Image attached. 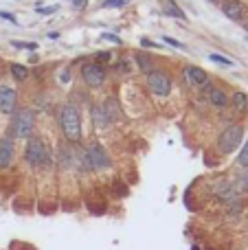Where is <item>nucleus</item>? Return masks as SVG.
Instances as JSON below:
<instances>
[{
  "label": "nucleus",
  "mask_w": 248,
  "mask_h": 250,
  "mask_svg": "<svg viewBox=\"0 0 248 250\" xmlns=\"http://www.w3.org/2000/svg\"><path fill=\"white\" fill-rule=\"evenodd\" d=\"M60 125L68 143L77 145L82 141V119H79V110L73 104H64L60 112Z\"/></svg>",
  "instance_id": "nucleus-1"
},
{
  "label": "nucleus",
  "mask_w": 248,
  "mask_h": 250,
  "mask_svg": "<svg viewBox=\"0 0 248 250\" xmlns=\"http://www.w3.org/2000/svg\"><path fill=\"white\" fill-rule=\"evenodd\" d=\"M24 160L31 167H46V165H51V151H48L46 143L40 136H29V143H26V149H24Z\"/></svg>",
  "instance_id": "nucleus-2"
},
{
  "label": "nucleus",
  "mask_w": 248,
  "mask_h": 250,
  "mask_svg": "<svg viewBox=\"0 0 248 250\" xmlns=\"http://www.w3.org/2000/svg\"><path fill=\"white\" fill-rule=\"evenodd\" d=\"M35 127V112L33 110H20V112L13 114V121L11 127H9V136H16V138H29L33 134Z\"/></svg>",
  "instance_id": "nucleus-3"
},
{
  "label": "nucleus",
  "mask_w": 248,
  "mask_h": 250,
  "mask_svg": "<svg viewBox=\"0 0 248 250\" xmlns=\"http://www.w3.org/2000/svg\"><path fill=\"white\" fill-rule=\"evenodd\" d=\"M242 141H244V127H242V125H231V127H227L220 134L218 149L222 151V154H233V151L242 145Z\"/></svg>",
  "instance_id": "nucleus-4"
},
{
  "label": "nucleus",
  "mask_w": 248,
  "mask_h": 250,
  "mask_svg": "<svg viewBox=\"0 0 248 250\" xmlns=\"http://www.w3.org/2000/svg\"><path fill=\"white\" fill-rule=\"evenodd\" d=\"M147 88L154 92L156 97H167L171 90V79L165 70L154 68L152 73H147Z\"/></svg>",
  "instance_id": "nucleus-5"
},
{
  "label": "nucleus",
  "mask_w": 248,
  "mask_h": 250,
  "mask_svg": "<svg viewBox=\"0 0 248 250\" xmlns=\"http://www.w3.org/2000/svg\"><path fill=\"white\" fill-rule=\"evenodd\" d=\"M86 158H88V163H90L92 171H101V169H108L110 165H112L108 151L95 141H92L90 145H86Z\"/></svg>",
  "instance_id": "nucleus-6"
},
{
  "label": "nucleus",
  "mask_w": 248,
  "mask_h": 250,
  "mask_svg": "<svg viewBox=\"0 0 248 250\" xmlns=\"http://www.w3.org/2000/svg\"><path fill=\"white\" fill-rule=\"evenodd\" d=\"M82 79L86 86L90 88H99L105 82V66L97 64V62H88L82 66Z\"/></svg>",
  "instance_id": "nucleus-7"
},
{
  "label": "nucleus",
  "mask_w": 248,
  "mask_h": 250,
  "mask_svg": "<svg viewBox=\"0 0 248 250\" xmlns=\"http://www.w3.org/2000/svg\"><path fill=\"white\" fill-rule=\"evenodd\" d=\"M222 13L228 18V20L244 22V18H246V4L242 2V0H224V2H222Z\"/></svg>",
  "instance_id": "nucleus-8"
},
{
  "label": "nucleus",
  "mask_w": 248,
  "mask_h": 250,
  "mask_svg": "<svg viewBox=\"0 0 248 250\" xmlns=\"http://www.w3.org/2000/svg\"><path fill=\"white\" fill-rule=\"evenodd\" d=\"M18 105V95L13 88L0 86V112L2 114H13Z\"/></svg>",
  "instance_id": "nucleus-9"
},
{
  "label": "nucleus",
  "mask_w": 248,
  "mask_h": 250,
  "mask_svg": "<svg viewBox=\"0 0 248 250\" xmlns=\"http://www.w3.org/2000/svg\"><path fill=\"white\" fill-rule=\"evenodd\" d=\"M185 77H187L189 86H198V88H205V90L211 86L209 75L202 68H198V66H187V68H185Z\"/></svg>",
  "instance_id": "nucleus-10"
},
{
  "label": "nucleus",
  "mask_w": 248,
  "mask_h": 250,
  "mask_svg": "<svg viewBox=\"0 0 248 250\" xmlns=\"http://www.w3.org/2000/svg\"><path fill=\"white\" fill-rule=\"evenodd\" d=\"M215 195H218V200H222L224 204H231V202H235V200H240V189H237V185H233V182H220V185L215 187Z\"/></svg>",
  "instance_id": "nucleus-11"
},
{
  "label": "nucleus",
  "mask_w": 248,
  "mask_h": 250,
  "mask_svg": "<svg viewBox=\"0 0 248 250\" xmlns=\"http://www.w3.org/2000/svg\"><path fill=\"white\" fill-rule=\"evenodd\" d=\"M13 160V138L4 134L0 138V169H7Z\"/></svg>",
  "instance_id": "nucleus-12"
},
{
  "label": "nucleus",
  "mask_w": 248,
  "mask_h": 250,
  "mask_svg": "<svg viewBox=\"0 0 248 250\" xmlns=\"http://www.w3.org/2000/svg\"><path fill=\"white\" fill-rule=\"evenodd\" d=\"M209 104L213 105V108H218V110H222V108H227L231 101H228V97H227V92L222 90V88H209Z\"/></svg>",
  "instance_id": "nucleus-13"
},
{
  "label": "nucleus",
  "mask_w": 248,
  "mask_h": 250,
  "mask_svg": "<svg viewBox=\"0 0 248 250\" xmlns=\"http://www.w3.org/2000/svg\"><path fill=\"white\" fill-rule=\"evenodd\" d=\"M101 112H103V117H105V121H108V125L114 123L119 117H121L119 104H117V101H112V99H105L103 101V105H101Z\"/></svg>",
  "instance_id": "nucleus-14"
},
{
  "label": "nucleus",
  "mask_w": 248,
  "mask_h": 250,
  "mask_svg": "<svg viewBox=\"0 0 248 250\" xmlns=\"http://www.w3.org/2000/svg\"><path fill=\"white\" fill-rule=\"evenodd\" d=\"M134 60H136V66H139L143 73H152V70H154V60L145 51L143 53H136Z\"/></svg>",
  "instance_id": "nucleus-15"
},
{
  "label": "nucleus",
  "mask_w": 248,
  "mask_h": 250,
  "mask_svg": "<svg viewBox=\"0 0 248 250\" xmlns=\"http://www.w3.org/2000/svg\"><path fill=\"white\" fill-rule=\"evenodd\" d=\"M231 105L235 112H246L248 110V95L246 92H235L231 99Z\"/></svg>",
  "instance_id": "nucleus-16"
},
{
  "label": "nucleus",
  "mask_w": 248,
  "mask_h": 250,
  "mask_svg": "<svg viewBox=\"0 0 248 250\" xmlns=\"http://www.w3.org/2000/svg\"><path fill=\"white\" fill-rule=\"evenodd\" d=\"M165 16H171V18H178V20H187L185 11L174 2V0H167L165 2Z\"/></svg>",
  "instance_id": "nucleus-17"
},
{
  "label": "nucleus",
  "mask_w": 248,
  "mask_h": 250,
  "mask_svg": "<svg viewBox=\"0 0 248 250\" xmlns=\"http://www.w3.org/2000/svg\"><path fill=\"white\" fill-rule=\"evenodd\" d=\"M11 75L16 82H24V79L29 77V68H26L24 64H11Z\"/></svg>",
  "instance_id": "nucleus-18"
},
{
  "label": "nucleus",
  "mask_w": 248,
  "mask_h": 250,
  "mask_svg": "<svg viewBox=\"0 0 248 250\" xmlns=\"http://www.w3.org/2000/svg\"><path fill=\"white\" fill-rule=\"evenodd\" d=\"M92 119H95L97 127H108V121H105V117H103V112H101L99 105H95V108H92Z\"/></svg>",
  "instance_id": "nucleus-19"
},
{
  "label": "nucleus",
  "mask_w": 248,
  "mask_h": 250,
  "mask_svg": "<svg viewBox=\"0 0 248 250\" xmlns=\"http://www.w3.org/2000/svg\"><path fill=\"white\" fill-rule=\"evenodd\" d=\"M110 60H112V53H110V51H101V53H97L95 60H92V62H97V64L103 66V64H108Z\"/></svg>",
  "instance_id": "nucleus-20"
},
{
  "label": "nucleus",
  "mask_w": 248,
  "mask_h": 250,
  "mask_svg": "<svg viewBox=\"0 0 248 250\" xmlns=\"http://www.w3.org/2000/svg\"><path fill=\"white\" fill-rule=\"evenodd\" d=\"M125 4H127V0H103L105 9H121V7H125Z\"/></svg>",
  "instance_id": "nucleus-21"
},
{
  "label": "nucleus",
  "mask_w": 248,
  "mask_h": 250,
  "mask_svg": "<svg viewBox=\"0 0 248 250\" xmlns=\"http://www.w3.org/2000/svg\"><path fill=\"white\" fill-rule=\"evenodd\" d=\"M237 165H240V167H248V141H246L244 149L240 151V156H237Z\"/></svg>",
  "instance_id": "nucleus-22"
},
{
  "label": "nucleus",
  "mask_w": 248,
  "mask_h": 250,
  "mask_svg": "<svg viewBox=\"0 0 248 250\" xmlns=\"http://www.w3.org/2000/svg\"><path fill=\"white\" fill-rule=\"evenodd\" d=\"M211 62H215V64H222V66H233V62L228 60V57H222V55H215V53H211L209 55Z\"/></svg>",
  "instance_id": "nucleus-23"
},
{
  "label": "nucleus",
  "mask_w": 248,
  "mask_h": 250,
  "mask_svg": "<svg viewBox=\"0 0 248 250\" xmlns=\"http://www.w3.org/2000/svg\"><path fill=\"white\" fill-rule=\"evenodd\" d=\"M11 46L13 48H29V51H33V48H38V44L35 42H18V40H13Z\"/></svg>",
  "instance_id": "nucleus-24"
},
{
  "label": "nucleus",
  "mask_w": 248,
  "mask_h": 250,
  "mask_svg": "<svg viewBox=\"0 0 248 250\" xmlns=\"http://www.w3.org/2000/svg\"><path fill=\"white\" fill-rule=\"evenodd\" d=\"M117 68H119V73H132V64L127 60H121L117 64Z\"/></svg>",
  "instance_id": "nucleus-25"
},
{
  "label": "nucleus",
  "mask_w": 248,
  "mask_h": 250,
  "mask_svg": "<svg viewBox=\"0 0 248 250\" xmlns=\"http://www.w3.org/2000/svg\"><path fill=\"white\" fill-rule=\"evenodd\" d=\"M237 189H242V191H244V193H248V171H246L244 176L240 178V187H237Z\"/></svg>",
  "instance_id": "nucleus-26"
},
{
  "label": "nucleus",
  "mask_w": 248,
  "mask_h": 250,
  "mask_svg": "<svg viewBox=\"0 0 248 250\" xmlns=\"http://www.w3.org/2000/svg\"><path fill=\"white\" fill-rule=\"evenodd\" d=\"M57 11V4L55 7H38V13H42V16H46V13H55Z\"/></svg>",
  "instance_id": "nucleus-27"
},
{
  "label": "nucleus",
  "mask_w": 248,
  "mask_h": 250,
  "mask_svg": "<svg viewBox=\"0 0 248 250\" xmlns=\"http://www.w3.org/2000/svg\"><path fill=\"white\" fill-rule=\"evenodd\" d=\"M165 42H167V44H171V46H176V48H185V44H183V42H178V40H174V38H165Z\"/></svg>",
  "instance_id": "nucleus-28"
},
{
  "label": "nucleus",
  "mask_w": 248,
  "mask_h": 250,
  "mask_svg": "<svg viewBox=\"0 0 248 250\" xmlns=\"http://www.w3.org/2000/svg\"><path fill=\"white\" fill-rule=\"evenodd\" d=\"M103 40H110V42H114V44H121V38H117V35H112V33H103Z\"/></svg>",
  "instance_id": "nucleus-29"
},
{
  "label": "nucleus",
  "mask_w": 248,
  "mask_h": 250,
  "mask_svg": "<svg viewBox=\"0 0 248 250\" xmlns=\"http://www.w3.org/2000/svg\"><path fill=\"white\" fill-rule=\"evenodd\" d=\"M114 189H117V195H125L127 193V189H125V187H121V182H117V187H114Z\"/></svg>",
  "instance_id": "nucleus-30"
},
{
  "label": "nucleus",
  "mask_w": 248,
  "mask_h": 250,
  "mask_svg": "<svg viewBox=\"0 0 248 250\" xmlns=\"http://www.w3.org/2000/svg\"><path fill=\"white\" fill-rule=\"evenodd\" d=\"M70 2H73L77 9H83V7H86V2H88V0H70Z\"/></svg>",
  "instance_id": "nucleus-31"
},
{
  "label": "nucleus",
  "mask_w": 248,
  "mask_h": 250,
  "mask_svg": "<svg viewBox=\"0 0 248 250\" xmlns=\"http://www.w3.org/2000/svg\"><path fill=\"white\" fill-rule=\"evenodd\" d=\"M0 16H2L4 20H9V22H16V18H13L11 13H7V11H0Z\"/></svg>",
  "instance_id": "nucleus-32"
},
{
  "label": "nucleus",
  "mask_w": 248,
  "mask_h": 250,
  "mask_svg": "<svg viewBox=\"0 0 248 250\" xmlns=\"http://www.w3.org/2000/svg\"><path fill=\"white\" fill-rule=\"evenodd\" d=\"M68 79H70V73H68V70H64V73H62V82H68Z\"/></svg>",
  "instance_id": "nucleus-33"
},
{
  "label": "nucleus",
  "mask_w": 248,
  "mask_h": 250,
  "mask_svg": "<svg viewBox=\"0 0 248 250\" xmlns=\"http://www.w3.org/2000/svg\"><path fill=\"white\" fill-rule=\"evenodd\" d=\"M48 38H51V40H57V38H60V33H57V31H51V33H48Z\"/></svg>",
  "instance_id": "nucleus-34"
},
{
  "label": "nucleus",
  "mask_w": 248,
  "mask_h": 250,
  "mask_svg": "<svg viewBox=\"0 0 248 250\" xmlns=\"http://www.w3.org/2000/svg\"><path fill=\"white\" fill-rule=\"evenodd\" d=\"M244 26H246V31H248V22H244Z\"/></svg>",
  "instance_id": "nucleus-35"
},
{
  "label": "nucleus",
  "mask_w": 248,
  "mask_h": 250,
  "mask_svg": "<svg viewBox=\"0 0 248 250\" xmlns=\"http://www.w3.org/2000/svg\"><path fill=\"white\" fill-rule=\"evenodd\" d=\"M213 2H218V0H213Z\"/></svg>",
  "instance_id": "nucleus-36"
}]
</instances>
